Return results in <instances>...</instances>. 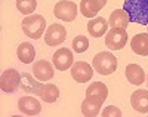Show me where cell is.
Segmentation results:
<instances>
[{
  "label": "cell",
  "instance_id": "d4e9b609",
  "mask_svg": "<svg viewBox=\"0 0 148 117\" xmlns=\"http://www.w3.org/2000/svg\"><path fill=\"white\" fill-rule=\"evenodd\" d=\"M102 116L104 117H111V116L113 117H121V111L114 105H108L107 108L102 110Z\"/></svg>",
  "mask_w": 148,
  "mask_h": 117
},
{
  "label": "cell",
  "instance_id": "484cf974",
  "mask_svg": "<svg viewBox=\"0 0 148 117\" xmlns=\"http://www.w3.org/2000/svg\"><path fill=\"white\" fill-rule=\"evenodd\" d=\"M147 82H148V77H147Z\"/></svg>",
  "mask_w": 148,
  "mask_h": 117
},
{
  "label": "cell",
  "instance_id": "8992f818",
  "mask_svg": "<svg viewBox=\"0 0 148 117\" xmlns=\"http://www.w3.org/2000/svg\"><path fill=\"white\" fill-rule=\"evenodd\" d=\"M53 15L58 19H62L65 22H71L76 19L77 17V5L74 2H56L55 8H53Z\"/></svg>",
  "mask_w": 148,
  "mask_h": 117
},
{
  "label": "cell",
  "instance_id": "5b68a950",
  "mask_svg": "<svg viewBox=\"0 0 148 117\" xmlns=\"http://www.w3.org/2000/svg\"><path fill=\"white\" fill-rule=\"evenodd\" d=\"M127 33L123 28H111L105 34V45L111 50H120L127 43Z\"/></svg>",
  "mask_w": 148,
  "mask_h": 117
},
{
  "label": "cell",
  "instance_id": "4316f807",
  "mask_svg": "<svg viewBox=\"0 0 148 117\" xmlns=\"http://www.w3.org/2000/svg\"><path fill=\"white\" fill-rule=\"evenodd\" d=\"M147 28H148V24H147Z\"/></svg>",
  "mask_w": 148,
  "mask_h": 117
},
{
  "label": "cell",
  "instance_id": "7402d4cb",
  "mask_svg": "<svg viewBox=\"0 0 148 117\" xmlns=\"http://www.w3.org/2000/svg\"><path fill=\"white\" fill-rule=\"evenodd\" d=\"M39 96L42 98V101L47 102V104H52L58 99L59 96V89L56 85H51V83H46L42 86L40 92H39Z\"/></svg>",
  "mask_w": 148,
  "mask_h": 117
},
{
  "label": "cell",
  "instance_id": "ba28073f",
  "mask_svg": "<svg viewBox=\"0 0 148 117\" xmlns=\"http://www.w3.org/2000/svg\"><path fill=\"white\" fill-rule=\"evenodd\" d=\"M93 76V67H90L88 62L84 61H77L73 64L71 67V77L77 83H86L92 79Z\"/></svg>",
  "mask_w": 148,
  "mask_h": 117
},
{
  "label": "cell",
  "instance_id": "6da1fadb",
  "mask_svg": "<svg viewBox=\"0 0 148 117\" xmlns=\"http://www.w3.org/2000/svg\"><path fill=\"white\" fill-rule=\"evenodd\" d=\"M123 9L127 12L129 21L138 25L148 24V0H125Z\"/></svg>",
  "mask_w": 148,
  "mask_h": 117
},
{
  "label": "cell",
  "instance_id": "52a82bcc",
  "mask_svg": "<svg viewBox=\"0 0 148 117\" xmlns=\"http://www.w3.org/2000/svg\"><path fill=\"white\" fill-rule=\"evenodd\" d=\"M67 39V30L61 24H52L49 25L45 31V42L47 46H58L64 43Z\"/></svg>",
  "mask_w": 148,
  "mask_h": 117
},
{
  "label": "cell",
  "instance_id": "e0dca14e",
  "mask_svg": "<svg viewBox=\"0 0 148 117\" xmlns=\"http://www.w3.org/2000/svg\"><path fill=\"white\" fill-rule=\"evenodd\" d=\"M110 27V24L105 18H93L92 21H89L88 24V31L92 37H102L104 34H107V30Z\"/></svg>",
  "mask_w": 148,
  "mask_h": 117
},
{
  "label": "cell",
  "instance_id": "ac0fdd59",
  "mask_svg": "<svg viewBox=\"0 0 148 117\" xmlns=\"http://www.w3.org/2000/svg\"><path fill=\"white\" fill-rule=\"evenodd\" d=\"M126 77L132 85H136V86L145 82V73L142 67H139L138 64H129L126 67Z\"/></svg>",
  "mask_w": 148,
  "mask_h": 117
},
{
  "label": "cell",
  "instance_id": "ffe728a7",
  "mask_svg": "<svg viewBox=\"0 0 148 117\" xmlns=\"http://www.w3.org/2000/svg\"><path fill=\"white\" fill-rule=\"evenodd\" d=\"M42 86L43 85H40V82L37 79L34 80L28 73H22L21 74V87H22V90L30 92L31 95H39Z\"/></svg>",
  "mask_w": 148,
  "mask_h": 117
},
{
  "label": "cell",
  "instance_id": "9c48e42d",
  "mask_svg": "<svg viewBox=\"0 0 148 117\" xmlns=\"http://www.w3.org/2000/svg\"><path fill=\"white\" fill-rule=\"evenodd\" d=\"M73 64H74V56L70 49L62 47V49H58L53 54V67L58 71H65L71 68Z\"/></svg>",
  "mask_w": 148,
  "mask_h": 117
},
{
  "label": "cell",
  "instance_id": "7a4b0ae2",
  "mask_svg": "<svg viewBox=\"0 0 148 117\" xmlns=\"http://www.w3.org/2000/svg\"><path fill=\"white\" fill-rule=\"evenodd\" d=\"M92 67L98 74L110 76L117 70V58L111 52H99L93 56Z\"/></svg>",
  "mask_w": 148,
  "mask_h": 117
},
{
  "label": "cell",
  "instance_id": "3957f363",
  "mask_svg": "<svg viewBox=\"0 0 148 117\" xmlns=\"http://www.w3.org/2000/svg\"><path fill=\"white\" fill-rule=\"evenodd\" d=\"M22 31L27 37L36 39V40L40 39L42 34L46 31V19H45V17L37 15V14L25 17L22 19Z\"/></svg>",
  "mask_w": 148,
  "mask_h": 117
},
{
  "label": "cell",
  "instance_id": "d6986e66",
  "mask_svg": "<svg viewBox=\"0 0 148 117\" xmlns=\"http://www.w3.org/2000/svg\"><path fill=\"white\" fill-rule=\"evenodd\" d=\"M101 105H102V102L86 96L82 102V114L86 117H95L101 113Z\"/></svg>",
  "mask_w": 148,
  "mask_h": 117
},
{
  "label": "cell",
  "instance_id": "603a6c76",
  "mask_svg": "<svg viewBox=\"0 0 148 117\" xmlns=\"http://www.w3.org/2000/svg\"><path fill=\"white\" fill-rule=\"evenodd\" d=\"M16 8L21 14L31 15L37 8V0H16Z\"/></svg>",
  "mask_w": 148,
  "mask_h": 117
},
{
  "label": "cell",
  "instance_id": "277c9868",
  "mask_svg": "<svg viewBox=\"0 0 148 117\" xmlns=\"http://www.w3.org/2000/svg\"><path fill=\"white\" fill-rule=\"evenodd\" d=\"M21 86V73H18L15 68H8L2 73L0 77V87L3 92L12 94Z\"/></svg>",
  "mask_w": 148,
  "mask_h": 117
},
{
  "label": "cell",
  "instance_id": "cb8c5ba5",
  "mask_svg": "<svg viewBox=\"0 0 148 117\" xmlns=\"http://www.w3.org/2000/svg\"><path fill=\"white\" fill-rule=\"evenodd\" d=\"M89 47V39L84 36H76L73 39V50L76 54H83Z\"/></svg>",
  "mask_w": 148,
  "mask_h": 117
},
{
  "label": "cell",
  "instance_id": "9a60e30c",
  "mask_svg": "<svg viewBox=\"0 0 148 117\" xmlns=\"http://www.w3.org/2000/svg\"><path fill=\"white\" fill-rule=\"evenodd\" d=\"M130 49L141 56H148V33L135 34L130 40Z\"/></svg>",
  "mask_w": 148,
  "mask_h": 117
},
{
  "label": "cell",
  "instance_id": "4fadbf2b",
  "mask_svg": "<svg viewBox=\"0 0 148 117\" xmlns=\"http://www.w3.org/2000/svg\"><path fill=\"white\" fill-rule=\"evenodd\" d=\"M130 104L132 108L136 110L138 113H148V90L145 89H138L135 90L130 96Z\"/></svg>",
  "mask_w": 148,
  "mask_h": 117
},
{
  "label": "cell",
  "instance_id": "44dd1931",
  "mask_svg": "<svg viewBox=\"0 0 148 117\" xmlns=\"http://www.w3.org/2000/svg\"><path fill=\"white\" fill-rule=\"evenodd\" d=\"M18 59L24 64H30L34 61V56H36V49L34 46L30 43V42H22L19 46H18Z\"/></svg>",
  "mask_w": 148,
  "mask_h": 117
},
{
  "label": "cell",
  "instance_id": "8fae6325",
  "mask_svg": "<svg viewBox=\"0 0 148 117\" xmlns=\"http://www.w3.org/2000/svg\"><path fill=\"white\" fill-rule=\"evenodd\" d=\"M18 108L25 116H37L42 111V105L34 96H21L18 99Z\"/></svg>",
  "mask_w": 148,
  "mask_h": 117
},
{
  "label": "cell",
  "instance_id": "5bb4252c",
  "mask_svg": "<svg viewBox=\"0 0 148 117\" xmlns=\"http://www.w3.org/2000/svg\"><path fill=\"white\" fill-rule=\"evenodd\" d=\"M129 15L125 9H116L110 14V19L108 24L111 28H123L126 30L127 25H129Z\"/></svg>",
  "mask_w": 148,
  "mask_h": 117
},
{
  "label": "cell",
  "instance_id": "7c38bea8",
  "mask_svg": "<svg viewBox=\"0 0 148 117\" xmlns=\"http://www.w3.org/2000/svg\"><path fill=\"white\" fill-rule=\"evenodd\" d=\"M105 5H107V0H82L79 9L83 17L95 18Z\"/></svg>",
  "mask_w": 148,
  "mask_h": 117
},
{
  "label": "cell",
  "instance_id": "30bf717a",
  "mask_svg": "<svg viewBox=\"0 0 148 117\" xmlns=\"http://www.w3.org/2000/svg\"><path fill=\"white\" fill-rule=\"evenodd\" d=\"M53 65L49 61L40 59L33 64V76L39 82H47L53 77Z\"/></svg>",
  "mask_w": 148,
  "mask_h": 117
},
{
  "label": "cell",
  "instance_id": "2e32d148",
  "mask_svg": "<svg viewBox=\"0 0 148 117\" xmlns=\"http://www.w3.org/2000/svg\"><path fill=\"white\" fill-rule=\"evenodd\" d=\"M86 96L93 98V99L104 104L107 96H108V87L102 82H93L92 85H89L88 89H86Z\"/></svg>",
  "mask_w": 148,
  "mask_h": 117
}]
</instances>
